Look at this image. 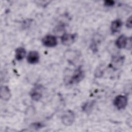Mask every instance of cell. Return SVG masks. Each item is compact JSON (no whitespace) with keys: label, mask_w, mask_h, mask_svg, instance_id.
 <instances>
[{"label":"cell","mask_w":132,"mask_h":132,"mask_svg":"<svg viewBox=\"0 0 132 132\" xmlns=\"http://www.w3.org/2000/svg\"><path fill=\"white\" fill-rule=\"evenodd\" d=\"M74 119V113L70 110L66 111L61 117V122L65 126L71 125L73 123Z\"/></svg>","instance_id":"3"},{"label":"cell","mask_w":132,"mask_h":132,"mask_svg":"<svg viewBox=\"0 0 132 132\" xmlns=\"http://www.w3.org/2000/svg\"><path fill=\"white\" fill-rule=\"evenodd\" d=\"M26 53V50L24 47H19L17 48L15 50V59L18 61L22 60L25 57Z\"/></svg>","instance_id":"12"},{"label":"cell","mask_w":132,"mask_h":132,"mask_svg":"<svg viewBox=\"0 0 132 132\" xmlns=\"http://www.w3.org/2000/svg\"><path fill=\"white\" fill-rule=\"evenodd\" d=\"M42 44L46 47H53L57 45V38L52 35H48L45 36L42 39Z\"/></svg>","instance_id":"4"},{"label":"cell","mask_w":132,"mask_h":132,"mask_svg":"<svg viewBox=\"0 0 132 132\" xmlns=\"http://www.w3.org/2000/svg\"><path fill=\"white\" fill-rule=\"evenodd\" d=\"M124 56H117L113 57L112 60L111 61L110 67H112V69H117L123 64L124 62Z\"/></svg>","instance_id":"8"},{"label":"cell","mask_w":132,"mask_h":132,"mask_svg":"<svg viewBox=\"0 0 132 132\" xmlns=\"http://www.w3.org/2000/svg\"><path fill=\"white\" fill-rule=\"evenodd\" d=\"M76 38V34H64L61 37V43L64 45H70L74 42Z\"/></svg>","instance_id":"5"},{"label":"cell","mask_w":132,"mask_h":132,"mask_svg":"<svg viewBox=\"0 0 132 132\" xmlns=\"http://www.w3.org/2000/svg\"><path fill=\"white\" fill-rule=\"evenodd\" d=\"M84 76V72L81 67H79L74 71L73 75L69 77L68 79V83L70 85L78 83L83 79Z\"/></svg>","instance_id":"1"},{"label":"cell","mask_w":132,"mask_h":132,"mask_svg":"<svg viewBox=\"0 0 132 132\" xmlns=\"http://www.w3.org/2000/svg\"><path fill=\"white\" fill-rule=\"evenodd\" d=\"M39 59V54L37 51H30L27 56V61L30 64H36L38 63Z\"/></svg>","instance_id":"6"},{"label":"cell","mask_w":132,"mask_h":132,"mask_svg":"<svg viewBox=\"0 0 132 132\" xmlns=\"http://www.w3.org/2000/svg\"><path fill=\"white\" fill-rule=\"evenodd\" d=\"M122 25V21L120 19H117L113 21L110 25V30L112 34H116L120 31Z\"/></svg>","instance_id":"9"},{"label":"cell","mask_w":132,"mask_h":132,"mask_svg":"<svg viewBox=\"0 0 132 132\" xmlns=\"http://www.w3.org/2000/svg\"><path fill=\"white\" fill-rule=\"evenodd\" d=\"M128 103V98L126 95H119L117 96L113 101L114 106L119 110H121L126 107Z\"/></svg>","instance_id":"2"},{"label":"cell","mask_w":132,"mask_h":132,"mask_svg":"<svg viewBox=\"0 0 132 132\" xmlns=\"http://www.w3.org/2000/svg\"><path fill=\"white\" fill-rule=\"evenodd\" d=\"M115 2L111 0H106L104 1V5L107 7H111L114 5Z\"/></svg>","instance_id":"14"},{"label":"cell","mask_w":132,"mask_h":132,"mask_svg":"<svg viewBox=\"0 0 132 132\" xmlns=\"http://www.w3.org/2000/svg\"><path fill=\"white\" fill-rule=\"evenodd\" d=\"M131 16H130L127 20L126 22V26L127 28L130 29L132 26V22H131Z\"/></svg>","instance_id":"15"},{"label":"cell","mask_w":132,"mask_h":132,"mask_svg":"<svg viewBox=\"0 0 132 132\" xmlns=\"http://www.w3.org/2000/svg\"><path fill=\"white\" fill-rule=\"evenodd\" d=\"M42 93L39 87H36L30 92V96L34 101H38L42 97Z\"/></svg>","instance_id":"11"},{"label":"cell","mask_w":132,"mask_h":132,"mask_svg":"<svg viewBox=\"0 0 132 132\" xmlns=\"http://www.w3.org/2000/svg\"><path fill=\"white\" fill-rule=\"evenodd\" d=\"M43 127V124L39 123H33L32 124V127L34 128H40Z\"/></svg>","instance_id":"16"},{"label":"cell","mask_w":132,"mask_h":132,"mask_svg":"<svg viewBox=\"0 0 132 132\" xmlns=\"http://www.w3.org/2000/svg\"><path fill=\"white\" fill-rule=\"evenodd\" d=\"M1 98L4 101H8L11 97V92L9 88L7 86H3L1 87L0 91Z\"/></svg>","instance_id":"10"},{"label":"cell","mask_w":132,"mask_h":132,"mask_svg":"<svg viewBox=\"0 0 132 132\" xmlns=\"http://www.w3.org/2000/svg\"><path fill=\"white\" fill-rule=\"evenodd\" d=\"M128 39L125 35H122L116 40L115 44L118 48H125L128 44Z\"/></svg>","instance_id":"7"},{"label":"cell","mask_w":132,"mask_h":132,"mask_svg":"<svg viewBox=\"0 0 132 132\" xmlns=\"http://www.w3.org/2000/svg\"><path fill=\"white\" fill-rule=\"evenodd\" d=\"M95 104L94 101H91L89 102H87V103H85L82 107V110L86 112H90L93 108L94 105Z\"/></svg>","instance_id":"13"}]
</instances>
